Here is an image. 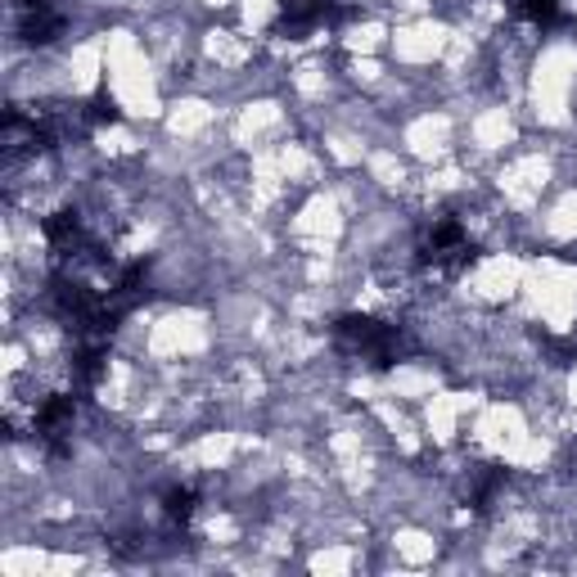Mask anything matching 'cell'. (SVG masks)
Here are the masks:
<instances>
[{
	"label": "cell",
	"mask_w": 577,
	"mask_h": 577,
	"mask_svg": "<svg viewBox=\"0 0 577 577\" xmlns=\"http://www.w3.org/2000/svg\"><path fill=\"white\" fill-rule=\"evenodd\" d=\"M335 335H339V344H344L352 357H366V361H375V366H388V361L397 357V329H392V325H379V320H370V316H344V320L335 325Z\"/></svg>",
	"instance_id": "1"
},
{
	"label": "cell",
	"mask_w": 577,
	"mask_h": 577,
	"mask_svg": "<svg viewBox=\"0 0 577 577\" xmlns=\"http://www.w3.org/2000/svg\"><path fill=\"white\" fill-rule=\"evenodd\" d=\"M469 235H465V226L460 221H438L434 230H429V239H425V249H420V262L429 267V271H438V276H451V271H460L465 262H469Z\"/></svg>",
	"instance_id": "2"
},
{
	"label": "cell",
	"mask_w": 577,
	"mask_h": 577,
	"mask_svg": "<svg viewBox=\"0 0 577 577\" xmlns=\"http://www.w3.org/2000/svg\"><path fill=\"white\" fill-rule=\"evenodd\" d=\"M329 19H339V6L335 0H285V23L289 32H307V28H320Z\"/></svg>",
	"instance_id": "3"
},
{
	"label": "cell",
	"mask_w": 577,
	"mask_h": 577,
	"mask_svg": "<svg viewBox=\"0 0 577 577\" xmlns=\"http://www.w3.org/2000/svg\"><path fill=\"white\" fill-rule=\"evenodd\" d=\"M195 510H199V497L190 487H172L168 497H162V519H168V528H190Z\"/></svg>",
	"instance_id": "4"
},
{
	"label": "cell",
	"mask_w": 577,
	"mask_h": 577,
	"mask_svg": "<svg viewBox=\"0 0 577 577\" xmlns=\"http://www.w3.org/2000/svg\"><path fill=\"white\" fill-rule=\"evenodd\" d=\"M23 32L32 41H50L59 32V14L46 6V0H28V10H23Z\"/></svg>",
	"instance_id": "5"
},
{
	"label": "cell",
	"mask_w": 577,
	"mask_h": 577,
	"mask_svg": "<svg viewBox=\"0 0 577 577\" xmlns=\"http://www.w3.org/2000/svg\"><path fill=\"white\" fill-rule=\"evenodd\" d=\"M510 6H515V14H524L537 28L559 23V0H510Z\"/></svg>",
	"instance_id": "6"
}]
</instances>
